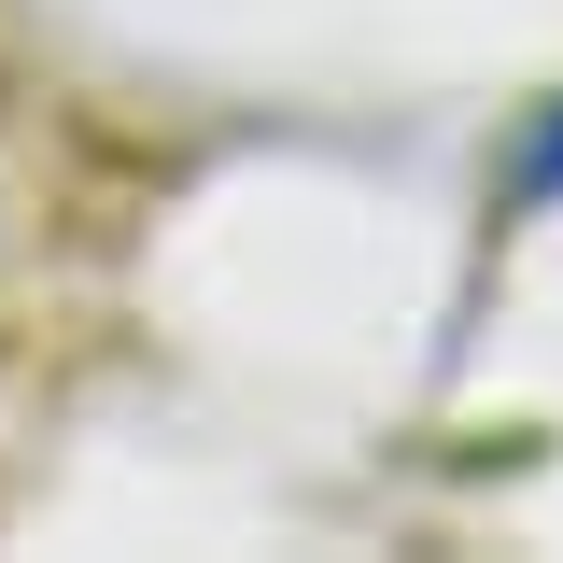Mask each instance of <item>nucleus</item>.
Returning <instances> with one entry per match:
<instances>
[{
    "label": "nucleus",
    "mask_w": 563,
    "mask_h": 563,
    "mask_svg": "<svg viewBox=\"0 0 563 563\" xmlns=\"http://www.w3.org/2000/svg\"><path fill=\"white\" fill-rule=\"evenodd\" d=\"M521 198H536V211H550V198H563V99H550V128L521 141Z\"/></svg>",
    "instance_id": "1"
}]
</instances>
